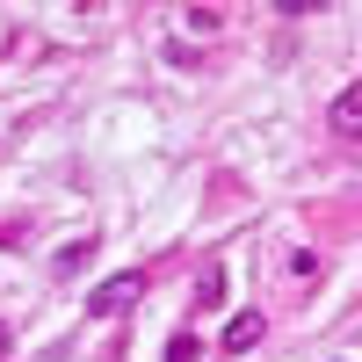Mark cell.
Returning <instances> with one entry per match:
<instances>
[{"mask_svg": "<svg viewBox=\"0 0 362 362\" xmlns=\"http://www.w3.org/2000/svg\"><path fill=\"white\" fill-rule=\"evenodd\" d=\"M181 22H189L196 37H218V29H225V15H218V8H189V15H181Z\"/></svg>", "mask_w": 362, "mask_h": 362, "instance_id": "cell-4", "label": "cell"}, {"mask_svg": "<svg viewBox=\"0 0 362 362\" xmlns=\"http://www.w3.org/2000/svg\"><path fill=\"white\" fill-rule=\"evenodd\" d=\"M138 305H145V276H138V268L95 283V297H87V312H102V319H124V312H138Z\"/></svg>", "mask_w": 362, "mask_h": 362, "instance_id": "cell-1", "label": "cell"}, {"mask_svg": "<svg viewBox=\"0 0 362 362\" xmlns=\"http://www.w3.org/2000/svg\"><path fill=\"white\" fill-rule=\"evenodd\" d=\"M196 355H203V341H196V334H174V341H167V355H160V362H196Z\"/></svg>", "mask_w": 362, "mask_h": 362, "instance_id": "cell-5", "label": "cell"}, {"mask_svg": "<svg viewBox=\"0 0 362 362\" xmlns=\"http://www.w3.org/2000/svg\"><path fill=\"white\" fill-rule=\"evenodd\" d=\"M0 355H8V326H0Z\"/></svg>", "mask_w": 362, "mask_h": 362, "instance_id": "cell-6", "label": "cell"}, {"mask_svg": "<svg viewBox=\"0 0 362 362\" xmlns=\"http://www.w3.org/2000/svg\"><path fill=\"white\" fill-rule=\"evenodd\" d=\"M261 334H268V319H261V312H239V319L225 326V348H232V355H247Z\"/></svg>", "mask_w": 362, "mask_h": 362, "instance_id": "cell-2", "label": "cell"}, {"mask_svg": "<svg viewBox=\"0 0 362 362\" xmlns=\"http://www.w3.org/2000/svg\"><path fill=\"white\" fill-rule=\"evenodd\" d=\"M334 131H341V138L362 131V87H341V102H334Z\"/></svg>", "mask_w": 362, "mask_h": 362, "instance_id": "cell-3", "label": "cell"}]
</instances>
